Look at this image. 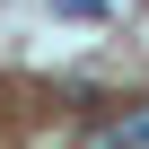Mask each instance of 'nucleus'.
<instances>
[{"label":"nucleus","instance_id":"nucleus-1","mask_svg":"<svg viewBox=\"0 0 149 149\" xmlns=\"http://www.w3.org/2000/svg\"><path fill=\"white\" fill-rule=\"evenodd\" d=\"M88 149H149V97H140V105H123L114 123H97V132H88Z\"/></svg>","mask_w":149,"mask_h":149},{"label":"nucleus","instance_id":"nucleus-2","mask_svg":"<svg viewBox=\"0 0 149 149\" xmlns=\"http://www.w3.org/2000/svg\"><path fill=\"white\" fill-rule=\"evenodd\" d=\"M53 18H70V26H105V0H53Z\"/></svg>","mask_w":149,"mask_h":149}]
</instances>
